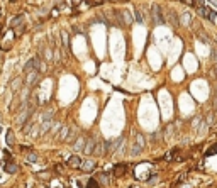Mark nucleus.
<instances>
[{
	"instance_id": "16",
	"label": "nucleus",
	"mask_w": 217,
	"mask_h": 188,
	"mask_svg": "<svg viewBox=\"0 0 217 188\" xmlns=\"http://www.w3.org/2000/svg\"><path fill=\"white\" fill-rule=\"evenodd\" d=\"M22 85V78H16V80L12 81V85H10V88L14 90V92H17L19 90V86Z\"/></svg>"
},
{
	"instance_id": "24",
	"label": "nucleus",
	"mask_w": 217,
	"mask_h": 188,
	"mask_svg": "<svg viewBox=\"0 0 217 188\" xmlns=\"http://www.w3.org/2000/svg\"><path fill=\"white\" fill-rule=\"evenodd\" d=\"M200 122H202V117L193 119V127H195V129H198V127H200Z\"/></svg>"
},
{
	"instance_id": "4",
	"label": "nucleus",
	"mask_w": 217,
	"mask_h": 188,
	"mask_svg": "<svg viewBox=\"0 0 217 188\" xmlns=\"http://www.w3.org/2000/svg\"><path fill=\"white\" fill-rule=\"evenodd\" d=\"M39 66V61L38 58H32V59H29L26 64H24V73H31V71H36V68Z\"/></svg>"
},
{
	"instance_id": "2",
	"label": "nucleus",
	"mask_w": 217,
	"mask_h": 188,
	"mask_svg": "<svg viewBox=\"0 0 217 188\" xmlns=\"http://www.w3.org/2000/svg\"><path fill=\"white\" fill-rule=\"evenodd\" d=\"M151 10H153L154 20H156L158 24H165V17H163V14H161V7L160 5H153V7H151Z\"/></svg>"
},
{
	"instance_id": "17",
	"label": "nucleus",
	"mask_w": 217,
	"mask_h": 188,
	"mask_svg": "<svg viewBox=\"0 0 217 188\" xmlns=\"http://www.w3.org/2000/svg\"><path fill=\"white\" fill-rule=\"evenodd\" d=\"M214 154H217V144H212V146L205 151V156H214Z\"/></svg>"
},
{
	"instance_id": "10",
	"label": "nucleus",
	"mask_w": 217,
	"mask_h": 188,
	"mask_svg": "<svg viewBox=\"0 0 217 188\" xmlns=\"http://www.w3.org/2000/svg\"><path fill=\"white\" fill-rule=\"evenodd\" d=\"M5 141H7V144H9V146H14V144H16V139H14V132H12V129H7Z\"/></svg>"
},
{
	"instance_id": "29",
	"label": "nucleus",
	"mask_w": 217,
	"mask_h": 188,
	"mask_svg": "<svg viewBox=\"0 0 217 188\" xmlns=\"http://www.w3.org/2000/svg\"><path fill=\"white\" fill-rule=\"evenodd\" d=\"M0 132H2V127H0Z\"/></svg>"
},
{
	"instance_id": "14",
	"label": "nucleus",
	"mask_w": 217,
	"mask_h": 188,
	"mask_svg": "<svg viewBox=\"0 0 217 188\" xmlns=\"http://www.w3.org/2000/svg\"><path fill=\"white\" fill-rule=\"evenodd\" d=\"M29 75V85H34V83H36V80H38V77H39V75H38V71H31V73H27Z\"/></svg>"
},
{
	"instance_id": "21",
	"label": "nucleus",
	"mask_w": 217,
	"mask_h": 188,
	"mask_svg": "<svg viewBox=\"0 0 217 188\" xmlns=\"http://www.w3.org/2000/svg\"><path fill=\"white\" fill-rule=\"evenodd\" d=\"M61 37H63V44L68 48V46H70V41H68V32L66 31H61Z\"/></svg>"
},
{
	"instance_id": "8",
	"label": "nucleus",
	"mask_w": 217,
	"mask_h": 188,
	"mask_svg": "<svg viewBox=\"0 0 217 188\" xmlns=\"http://www.w3.org/2000/svg\"><path fill=\"white\" fill-rule=\"evenodd\" d=\"M68 164H70L71 168H80V166H82V160H80V156H78V154L71 156L70 160H68Z\"/></svg>"
},
{
	"instance_id": "19",
	"label": "nucleus",
	"mask_w": 217,
	"mask_h": 188,
	"mask_svg": "<svg viewBox=\"0 0 217 188\" xmlns=\"http://www.w3.org/2000/svg\"><path fill=\"white\" fill-rule=\"evenodd\" d=\"M86 188H100V185L97 183V180H95V178H90V180H88V183H86Z\"/></svg>"
},
{
	"instance_id": "15",
	"label": "nucleus",
	"mask_w": 217,
	"mask_h": 188,
	"mask_svg": "<svg viewBox=\"0 0 217 188\" xmlns=\"http://www.w3.org/2000/svg\"><path fill=\"white\" fill-rule=\"evenodd\" d=\"M83 146H85V137H78V141L75 142V151L83 149Z\"/></svg>"
},
{
	"instance_id": "6",
	"label": "nucleus",
	"mask_w": 217,
	"mask_h": 188,
	"mask_svg": "<svg viewBox=\"0 0 217 188\" xmlns=\"http://www.w3.org/2000/svg\"><path fill=\"white\" fill-rule=\"evenodd\" d=\"M17 164L16 163H12V161H9L7 164H3V171L5 173H9V175H14V173H17Z\"/></svg>"
},
{
	"instance_id": "11",
	"label": "nucleus",
	"mask_w": 217,
	"mask_h": 188,
	"mask_svg": "<svg viewBox=\"0 0 217 188\" xmlns=\"http://www.w3.org/2000/svg\"><path fill=\"white\" fill-rule=\"evenodd\" d=\"M68 134H70V127H68V125H64V127L60 131V136H58V139H60V141H66V136H68Z\"/></svg>"
},
{
	"instance_id": "27",
	"label": "nucleus",
	"mask_w": 217,
	"mask_h": 188,
	"mask_svg": "<svg viewBox=\"0 0 217 188\" xmlns=\"http://www.w3.org/2000/svg\"><path fill=\"white\" fill-rule=\"evenodd\" d=\"M215 77H217V66H215Z\"/></svg>"
},
{
	"instance_id": "23",
	"label": "nucleus",
	"mask_w": 217,
	"mask_h": 188,
	"mask_svg": "<svg viewBox=\"0 0 217 188\" xmlns=\"http://www.w3.org/2000/svg\"><path fill=\"white\" fill-rule=\"evenodd\" d=\"M27 161L29 163H36V161H38V156H36L34 153H29L27 154Z\"/></svg>"
},
{
	"instance_id": "7",
	"label": "nucleus",
	"mask_w": 217,
	"mask_h": 188,
	"mask_svg": "<svg viewBox=\"0 0 217 188\" xmlns=\"http://www.w3.org/2000/svg\"><path fill=\"white\" fill-rule=\"evenodd\" d=\"M93 147H95V139H88V141H85L83 151H85L86 154H92V153H93Z\"/></svg>"
},
{
	"instance_id": "18",
	"label": "nucleus",
	"mask_w": 217,
	"mask_h": 188,
	"mask_svg": "<svg viewBox=\"0 0 217 188\" xmlns=\"http://www.w3.org/2000/svg\"><path fill=\"white\" fill-rule=\"evenodd\" d=\"M22 20H24V17L22 15H17L16 19L10 22V27H16V26H19V24H22Z\"/></svg>"
},
{
	"instance_id": "5",
	"label": "nucleus",
	"mask_w": 217,
	"mask_h": 188,
	"mask_svg": "<svg viewBox=\"0 0 217 188\" xmlns=\"http://www.w3.org/2000/svg\"><path fill=\"white\" fill-rule=\"evenodd\" d=\"M126 169H127V166L124 164V163H119V164L114 166V176L115 178H121V176H124Z\"/></svg>"
},
{
	"instance_id": "28",
	"label": "nucleus",
	"mask_w": 217,
	"mask_h": 188,
	"mask_svg": "<svg viewBox=\"0 0 217 188\" xmlns=\"http://www.w3.org/2000/svg\"><path fill=\"white\" fill-rule=\"evenodd\" d=\"M0 120H2V115H0Z\"/></svg>"
},
{
	"instance_id": "26",
	"label": "nucleus",
	"mask_w": 217,
	"mask_h": 188,
	"mask_svg": "<svg viewBox=\"0 0 217 188\" xmlns=\"http://www.w3.org/2000/svg\"><path fill=\"white\" fill-rule=\"evenodd\" d=\"M214 59L217 61V49H215V53H214Z\"/></svg>"
},
{
	"instance_id": "9",
	"label": "nucleus",
	"mask_w": 217,
	"mask_h": 188,
	"mask_svg": "<svg viewBox=\"0 0 217 188\" xmlns=\"http://www.w3.org/2000/svg\"><path fill=\"white\" fill-rule=\"evenodd\" d=\"M166 19L171 22L173 27H178V19H176V12H173V10H170L168 14H166Z\"/></svg>"
},
{
	"instance_id": "1",
	"label": "nucleus",
	"mask_w": 217,
	"mask_h": 188,
	"mask_svg": "<svg viewBox=\"0 0 217 188\" xmlns=\"http://www.w3.org/2000/svg\"><path fill=\"white\" fill-rule=\"evenodd\" d=\"M197 14H200L202 17H205V19L210 20V22H215L217 20V10L212 9V7H209V5L197 7Z\"/></svg>"
},
{
	"instance_id": "3",
	"label": "nucleus",
	"mask_w": 217,
	"mask_h": 188,
	"mask_svg": "<svg viewBox=\"0 0 217 188\" xmlns=\"http://www.w3.org/2000/svg\"><path fill=\"white\" fill-rule=\"evenodd\" d=\"M105 147H107V142H104V141H99V142H95V147H93V156H102V154H105Z\"/></svg>"
},
{
	"instance_id": "12",
	"label": "nucleus",
	"mask_w": 217,
	"mask_h": 188,
	"mask_svg": "<svg viewBox=\"0 0 217 188\" xmlns=\"http://www.w3.org/2000/svg\"><path fill=\"white\" fill-rule=\"evenodd\" d=\"M205 120H207L205 124H207L209 127L215 124V122H214V120H215V119H214V110H209V112H207V117H205Z\"/></svg>"
},
{
	"instance_id": "25",
	"label": "nucleus",
	"mask_w": 217,
	"mask_h": 188,
	"mask_svg": "<svg viewBox=\"0 0 217 188\" xmlns=\"http://www.w3.org/2000/svg\"><path fill=\"white\" fill-rule=\"evenodd\" d=\"M183 3H187V5H192V7H195V0H182Z\"/></svg>"
},
{
	"instance_id": "22",
	"label": "nucleus",
	"mask_w": 217,
	"mask_h": 188,
	"mask_svg": "<svg viewBox=\"0 0 217 188\" xmlns=\"http://www.w3.org/2000/svg\"><path fill=\"white\" fill-rule=\"evenodd\" d=\"M136 20H137V22H144V15L141 14V10H139V9L136 10Z\"/></svg>"
},
{
	"instance_id": "20",
	"label": "nucleus",
	"mask_w": 217,
	"mask_h": 188,
	"mask_svg": "<svg viewBox=\"0 0 217 188\" xmlns=\"http://www.w3.org/2000/svg\"><path fill=\"white\" fill-rule=\"evenodd\" d=\"M136 144H137L139 147H143V149H144V137L141 136V134H137V136H136Z\"/></svg>"
},
{
	"instance_id": "13",
	"label": "nucleus",
	"mask_w": 217,
	"mask_h": 188,
	"mask_svg": "<svg viewBox=\"0 0 217 188\" xmlns=\"http://www.w3.org/2000/svg\"><path fill=\"white\" fill-rule=\"evenodd\" d=\"M80 168L83 169V171H92V169L95 168V163H93V161H86L85 164H82V166H80Z\"/></svg>"
}]
</instances>
